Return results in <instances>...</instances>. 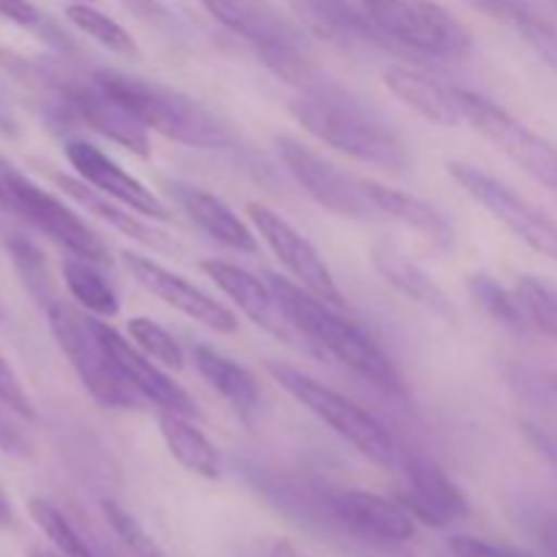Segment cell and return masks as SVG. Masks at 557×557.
I'll list each match as a JSON object with an SVG mask.
<instances>
[{"mask_svg":"<svg viewBox=\"0 0 557 557\" xmlns=\"http://www.w3.org/2000/svg\"><path fill=\"white\" fill-rule=\"evenodd\" d=\"M288 112L313 139L354 161L386 172H403L408 166L406 141L392 128L389 120L343 90L337 82L321 90L299 92L288 103Z\"/></svg>","mask_w":557,"mask_h":557,"instance_id":"cell-1","label":"cell"},{"mask_svg":"<svg viewBox=\"0 0 557 557\" xmlns=\"http://www.w3.org/2000/svg\"><path fill=\"white\" fill-rule=\"evenodd\" d=\"M267 277H270V286L275 288L288 319L308 337V343L315 348L319 357L337 359V362L351 368L354 373L368 379L379 389L403 395V379L397 373L395 362L386 357V351L373 337L364 335L354 321L343 319L335 305L324 302L299 283H292L288 277L281 275Z\"/></svg>","mask_w":557,"mask_h":557,"instance_id":"cell-2","label":"cell"},{"mask_svg":"<svg viewBox=\"0 0 557 557\" xmlns=\"http://www.w3.org/2000/svg\"><path fill=\"white\" fill-rule=\"evenodd\" d=\"M96 76L147 131L196 150H232L237 145L226 120L174 87L123 71H96Z\"/></svg>","mask_w":557,"mask_h":557,"instance_id":"cell-3","label":"cell"},{"mask_svg":"<svg viewBox=\"0 0 557 557\" xmlns=\"http://www.w3.org/2000/svg\"><path fill=\"white\" fill-rule=\"evenodd\" d=\"M44 310H47L49 326H52V335L58 341L60 351L65 354L74 373L79 375L82 386L103 408L136 411V408L147 406L145 397L125 381V375L114 364L112 351H109V346L101 337V330H98V319H90V315H85L74 305L63 302L60 297L44 305Z\"/></svg>","mask_w":557,"mask_h":557,"instance_id":"cell-4","label":"cell"},{"mask_svg":"<svg viewBox=\"0 0 557 557\" xmlns=\"http://www.w3.org/2000/svg\"><path fill=\"white\" fill-rule=\"evenodd\" d=\"M272 379L288 392L297 403H302L313 417H319L326 428L354 446L362 457L375 466H392L397 455V444L389 430L351 397L341 395L332 386L321 384L313 375L292 368L286 362H267Z\"/></svg>","mask_w":557,"mask_h":557,"instance_id":"cell-5","label":"cell"},{"mask_svg":"<svg viewBox=\"0 0 557 557\" xmlns=\"http://www.w3.org/2000/svg\"><path fill=\"white\" fill-rule=\"evenodd\" d=\"M359 5L400 52L460 60L473 49L471 30L433 0H359Z\"/></svg>","mask_w":557,"mask_h":557,"instance_id":"cell-6","label":"cell"},{"mask_svg":"<svg viewBox=\"0 0 557 557\" xmlns=\"http://www.w3.org/2000/svg\"><path fill=\"white\" fill-rule=\"evenodd\" d=\"M449 177L473 201H479L490 215L498 218L515 237H520L528 248H533L544 259L557 264V221H553L542 207L528 201L525 196L517 194L504 180L484 172L482 166H473V163L451 161Z\"/></svg>","mask_w":557,"mask_h":557,"instance_id":"cell-7","label":"cell"},{"mask_svg":"<svg viewBox=\"0 0 557 557\" xmlns=\"http://www.w3.org/2000/svg\"><path fill=\"white\" fill-rule=\"evenodd\" d=\"M457 96H460L462 120L476 128L484 139L493 141L522 172L531 174L536 183H542L557 196V145L539 136L536 131L528 128L525 123L511 117L506 109L479 92L457 87Z\"/></svg>","mask_w":557,"mask_h":557,"instance_id":"cell-8","label":"cell"},{"mask_svg":"<svg viewBox=\"0 0 557 557\" xmlns=\"http://www.w3.org/2000/svg\"><path fill=\"white\" fill-rule=\"evenodd\" d=\"M275 147L286 172L297 180L299 188L315 205L330 210L332 215L348 218V221H373V218H379L368 196V188H364V177H357V174L335 166L324 156L310 150L308 145L294 139V136H277Z\"/></svg>","mask_w":557,"mask_h":557,"instance_id":"cell-9","label":"cell"},{"mask_svg":"<svg viewBox=\"0 0 557 557\" xmlns=\"http://www.w3.org/2000/svg\"><path fill=\"white\" fill-rule=\"evenodd\" d=\"M0 185H3L5 196H9V207L20 210L38 232L54 239L60 248L69 250L71 256H82V259L107 264L109 250L103 239L69 205H63L58 196L38 188L36 183H30L25 174H20L5 161H0Z\"/></svg>","mask_w":557,"mask_h":557,"instance_id":"cell-10","label":"cell"},{"mask_svg":"<svg viewBox=\"0 0 557 557\" xmlns=\"http://www.w3.org/2000/svg\"><path fill=\"white\" fill-rule=\"evenodd\" d=\"M54 82V107L74 123L87 125L96 134L117 141L136 156H150V136L147 128L103 87V82L92 76H58Z\"/></svg>","mask_w":557,"mask_h":557,"instance_id":"cell-11","label":"cell"},{"mask_svg":"<svg viewBox=\"0 0 557 557\" xmlns=\"http://www.w3.org/2000/svg\"><path fill=\"white\" fill-rule=\"evenodd\" d=\"M207 14L256 49L261 60L310 52L308 36L270 0H199Z\"/></svg>","mask_w":557,"mask_h":557,"instance_id":"cell-12","label":"cell"},{"mask_svg":"<svg viewBox=\"0 0 557 557\" xmlns=\"http://www.w3.org/2000/svg\"><path fill=\"white\" fill-rule=\"evenodd\" d=\"M248 218L250 223H253L256 234L264 239L267 248L277 256V261L297 277L299 286L313 292L315 297H321L324 302L341 308V288H337L335 277H332L330 267L324 264V259H321V253L315 250V245L310 243L302 232H297L281 212L261 205V201H250Z\"/></svg>","mask_w":557,"mask_h":557,"instance_id":"cell-13","label":"cell"},{"mask_svg":"<svg viewBox=\"0 0 557 557\" xmlns=\"http://www.w3.org/2000/svg\"><path fill=\"white\" fill-rule=\"evenodd\" d=\"M201 272L253 321L256 326L267 332V335L277 337L281 343L292 348H305L308 354H315V348L310 346L308 337L294 326V321L288 319V313L283 310L281 299H277L275 288L270 286V281H259L256 275H250L243 267L232 264V261L221 259H207L201 261ZM319 357V354H315Z\"/></svg>","mask_w":557,"mask_h":557,"instance_id":"cell-14","label":"cell"},{"mask_svg":"<svg viewBox=\"0 0 557 557\" xmlns=\"http://www.w3.org/2000/svg\"><path fill=\"white\" fill-rule=\"evenodd\" d=\"M123 264L125 270H128V275L134 277L145 292H150L152 297H158L161 302L172 305L174 310L185 313L188 319L199 321V324L210 326V330L215 332H223V335L237 332V315H234L226 305L212 299L210 294L201 292L199 286L185 281V277L177 275V272L158 264L156 259H147V256L125 250Z\"/></svg>","mask_w":557,"mask_h":557,"instance_id":"cell-15","label":"cell"},{"mask_svg":"<svg viewBox=\"0 0 557 557\" xmlns=\"http://www.w3.org/2000/svg\"><path fill=\"white\" fill-rule=\"evenodd\" d=\"M330 515L354 536L375 544H406L417 536V520L400 500L368 490H337L326 498Z\"/></svg>","mask_w":557,"mask_h":557,"instance_id":"cell-16","label":"cell"},{"mask_svg":"<svg viewBox=\"0 0 557 557\" xmlns=\"http://www.w3.org/2000/svg\"><path fill=\"white\" fill-rule=\"evenodd\" d=\"M98 330H101L103 343H107L109 351H112L114 364L120 368V373H123L125 381L145 397L147 406L152 403L158 411H174L190 419L201 417L194 397H190L177 381L169 379V375L163 373V364H158L156 359L147 357L141 348L128 343V337L120 335V332L114 330L112 324H107V321H98Z\"/></svg>","mask_w":557,"mask_h":557,"instance_id":"cell-17","label":"cell"},{"mask_svg":"<svg viewBox=\"0 0 557 557\" xmlns=\"http://www.w3.org/2000/svg\"><path fill=\"white\" fill-rule=\"evenodd\" d=\"M408 490L400 498L408 515L430 528H449L471 515L466 493L451 482L449 473L424 455H411L406 460Z\"/></svg>","mask_w":557,"mask_h":557,"instance_id":"cell-18","label":"cell"},{"mask_svg":"<svg viewBox=\"0 0 557 557\" xmlns=\"http://www.w3.org/2000/svg\"><path fill=\"white\" fill-rule=\"evenodd\" d=\"M65 158L76 169L79 180H85L96 190L123 201L125 207L136 210L139 215L152 218V221H169V207L147 185H141L134 174L125 172L103 150H98L96 145L85 139H71L65 145Z\"/></svg>","mask_w":557,"mask_h":557,"instance_id":"cell-19","label":"cell"},{"mask_svg":"<svg viewBox=\"0 0 557 557\" xmlns=\"http://www.w3.org/2000/svg\"><path fill=\"white\" fill-rule=\"evenodd\" d=\"M299 22L324 41L348 49H395L362 5L348 0H292Z\"/></svg>","mask_w":557,"mask_h":557,"instance_id":"cell-20","label":"cell"},{"mask_svg":"<svg viewBox=\"0 0 557 557\" xmlns=\"http://www.w3.org/2000/svg\"><path fill=\"white\" fill-rule=\"evenodd\" d=\"M169 190H172L174 201L183 207L185 215H188L201 232L210 234L215 243L226 245L228 250H237V253H256V250H259L253 228H250L226 201L218 199L215 194L185 183H172Z\"/></svg>","mask_w":557,"mask_h":557,"instance_id":"cell-21","label":"cell"},{"mask_svg":"<svg viewBox=\"0 0 557 557\" xmlns=\"http://www.w3.org/2000/svg\"><path fill=\"white\" fill-rule=\"evenodd\" d=\"M384 85L389 87L392 96L400 98L408 109L430 123L444 125V128L466 123L457 87L444 85L424 71L411 69V65H389L384 71Z\"/></svg>","mask_w":557,"mask_h":557,"instance_id":"cell-22","label":"cell"},{"mask_svg":"<svg viewBox=\"0 0 557 557\" xmlns=\"http://www.w3.org/2000/svg\"><path fill=\"white\" fill-rule=\"evenodd\" d=\"M54 183H58L60 190H63L65 196H71L76 205L85 207L87 212H92L96 218L107 221L109 226L117 228V232L125 234V237L136 239V243L145 245V248L163 250V253H177L180 250L177 239L158 232V228H152L150 223L141 221L139 212L125 207L123 201L112 199V196L101 194V190H96L92 185H87L85 180H74V177H65V174H58Z\"/></svg>","mask_w":557,"mask_h":557,"instance_id":"cell-23","label":"cell"},{"mask_svg":"<svg viewBox=\"0 0 557 557\" xmlns=\"http://www.w3.org/2000/svg\"><path fill=\"white\" fill-rule=\"evenodd\" d=\"M370 259H373L375 272L389 283L395 292H400L403 297L411 299V302L422 305V308L433 310L435 315H444L446 321H455V305L446 297L444 288L422 270L413 259H408L397 245H392L389 239H379L370 250Z\"/></svg>","mask_w":557,"mask_h":557,"instance_id":"cell-24","label":"cell"},{"mask_svg":"<svg viewBox=\"0 0 557 557\" xmlns=\"http://www.w3.org/2000/svg\"><path fill=\"white\" fill-rule=\"evenodd\" d=\"M364 188H368L370 201H373L375 212L381 218H389V221L403 223V226L413 228L417 234H422L424 239H430L433 245H449L451 243V226L433 205H428L419 196L406 194L400 188H389V185L379 183V180L364 177Z\"/></svg>","mask_w":557,"mask_h":557,"instance_id":"cell-25","label":"cell"},{"mask_svg":"<svg viewBox=\"0 0 557 557\" xmlns=\"http://www.w3.org/2000/svg\"><path fill=\"white\" fill-rule=\"evenodd\" d=\"M194 364L201 379L239 413H253L261 403V389L256 375L245 364L234 362L226 354L215 351L212 346L194 348Z\"/></svg>","mask_w":557,"mask_h":557,"instance_id":"cell-26","label":"cell"},{"mask_svg":"<svg viewBox=\"0 0 557 557\" xmlns=\"http://www.w3.org/2000/svg\"><path fill=\"white\" fill-rule=\"evenodd\" d=\"M158 430L166 441V449L185 471L210 482L221 479V455L215 444L196 428L194 419L174 411H158Z\"/></svg>","mask_w":557,"mask_h":557,"instance_id":"cell-27","label":"cell"},{"mask_svg":"<svg viewBox=\"0 0 557 557\" xmlns=\"http://www.w3.org/2000/svg\"><path fill=\"white\" fill-rule=\"evenodd\" d=\"M63 281L69 286L71 297L92 315L112 319L120 313V299L112 281L101 272V264L82 256H65Z\"/></svg>","mask_w":557,"mask_h":557,"instance_id":"cell-28","label":"cell"},{"mask_svg":"<svg viewBox=\"0 0 557 557\" xmlns=\"http://www.w3.org/2000/svg\"><path fill=\"white\" fill-rule=\"evenodd\" d=\"M27 511H30L33 522L44 531V536L52 542L63 557H107L101 549L92 547L90 539L69 520L65 511H60L52 500L47 498H30L27 500Z\"/></svg>","mask_w":557,"mask_h":557,"instance_id":"cell-29","label":"cell"},{"mask_svg":"<svg viewBox=\"0 0 557 557\" xmlns=\"http://www.w3.org/2000/svg\"><path fill=\"white\" fill-rule=\"evenodd\" d=\"M65 16L71 20V25L79 27L85 36H90L92 41L107 47L109 52L123 54V58H131V60H136L141 54L139 47H136L134 36H131L117 20H112V16L103 14L101 9H96L90 0H74V3L65 9Z\"/></svg>","mask_w":557,"mask_h":557,"instance_id":"cell-30","label":"cell"},{"mask_svg":"<svg viewBox=\"0 0 557 557\" xmlns=\"http://www.w3.org/2000/svg\"><path fill=\"white\" fill-rule=\"evenodd\" d=\"M515 294L520 299L525 324L557 341V288L542 277L522 275L515 283Z\"/></svg>","mask_w":557,"mask_h":557,"instance_id":"cell-31","label":"cell"},{"mask_svg":"<svg viewBox=\"0 0 557 557\" xmlns=\"http://www.w3.org/2000/svg\"><path fill=\"white\" fill-rule=\"evenodd\" d=\"M468 292H471V297L482 305L484 313L493 315V319L500 321L504 326H511V330L528 326L517 294L509 292L506 286H500L495 277L473 275L471 281H468Z\"/></svg>","mask_w":557,"mask_h":557,"instance_id":"cell-32","label":"cell"},{"mask_svg":"<svg viewBox=\"0 0 557 557\" xmlns=\"http://www.w3.org/2000/svg\"><path fill=\"white\" fill-rule=\"evenodd\" d=\"M128 337L136 348L147 354L150 359H156L158 364H163L166 370H183L185 354L180 348V343L163 330L161 324L150 319H131L128 321Z\"/></svg>","mask_w":557,"mask_h":557,"instance_id":"cell-33","label":"cell"},{"mask_svg":"<svg viewBox=\"0 0 557 557\" xmlns=\"http://www.w3.org/2000/svg\"><path fill=\"white\" fill-rule=\"evenodd\" d=\"M103 517H107L109 528L114 531V536L128 547V553L134 557H166V553L161 549V544L145 531L139 520H136L131 511H125L123 506L114 504V500H103L101 504Z\"/></svg>","mask_w":557,"mask_h":557,"instance_id":"cell-34","label":"cell"},{"mask_svg":"<svg viewBox=\"0 0 557 557\" xmlns=\"http://www.w3.org/2000/svg\"><path fill=\"white\" fill-rule=\"evenodd\" d=\"M11 259H14L16 270H20L22 281L27 283V288L33 292V297L38 299V302H52L58 294H54V286H52V277H49L47 272V264H44L41 253H38L36 248H33L27 239H20L14 237L11 239Z\"/></svg>","mask_w":557,"mask_h":557,"instance_id":"cell-35","label":"cell"},{"mask_svg":"<svg viewBox=\"0 0 557 557\" xmlns=\"http://www.w3.org/2000/svg\"><path fill=\"white\" fill-rule=\"evenodd\" d=\"M0 16L14 22V25L25 27V30L38 33V36L58 44V47H69L65 33H60L58 25L36 3H30V0H0Z\"/></svg>","mask_w":557,"mask_h":557,"instance_id":"cell-36","label":"cell"},{"mask_svg":"<svg viewBox=\"0 0 557 557\" xmlns=\"http://www.w3.org/2000/svg\"><path fill=\"white\" fill-rule=\"evenodd\" d=\"M515 27L522 33V38H525V41L536 49L539 58H542L544 63H547L549 69L557 74V30L555 27L549 25V22H544L539 14H533V11H528V14L522 16Z\"/></svg>","mask_w":557,"mask_h":557,"instance_id":"cell-37","label":"cell"},{"mask_svg":"<svg viewBox=\"0 0 557 557\" xmlns=\"http://www.w3.org/2000/svg\"><path fill=\"white\" fill-rule=\"evenodd\" d=\"M0 403H3L5 408H11V411L20 413V417H27V419L36 417V411H33V400L27 397L20 375L14 373V368H11L3 357H0Z\"/></svg>","mask_w":557,"mask_h":557,"instance_id":"cell-38","label":"cell"},{"mask_svg":"<svg viewBox=\"0 0 557 557\" xmlns=\"http://www.w3.org/2000/svg\"><path fill=\"white\" fill-rule=\"evenodd\" d=\"M455 557H539L531 553H522V549L506 547V544L487 542V539L476 536H451L449 542Z\"/></svg>","mask_w":557,"mask_h":557,"instance_id":"cell-39","label":"cell"},{"mask_svg":"<svg viewBox=\"0 0 557 557\" xmlns=\"http://www.w3.org/2000/svg\"><path fill=\"white\" fill-rule=\"evenodd\" d=\"M468 3H471L473 9L490 14L493 20L511 22V25H517V22L531 11L528 0H468Z\"/></svg>","mask_w":557,"mask_h":557,"instance_id":"cell-40","label":"cell"},{"mask_svg":"<svg viewBox=\"0 0 557 557\" xmlns=\"http://www.w3.org/2000/svg\"><path fill=\"white\" fill-rule=\"evenodd\" d=\"M0 449L9 455H30V441L0 413Z\"/></svg>","mask_w":557,"mask_h":557,"instance_id":"cell-41","label":"cell"},{"mask_svg":"<svg viewBox=\"0 0 557 557\" xmlns=\"http://www.w3.org/2000/svg\"><path fill=\"white\" fill-rule=\"evenodd\" d=\"M0 528H16V511L5 490L0 487Z\"/></svg>","mask_w":557,"mask_h":557,"instance_id":"cell-42","label":"cell"},{"mask_svg":"<svg viewBox=\"0 0 557 557\" xmlns=\"http://www.w3.org/2000/svg\"><path fill=\"white\" fill-rule=\"evenodd\" d=\"M270 555L272 557H305L302 553H299L297 547H294V544H288V542H275L272 544V549H270Z\"/></svg>","mask_w":557,"mask_h":557,"instance_id":"cell-43","label":"cell"},{"mask_svg":"<svg viewBox=\"0 0 557 557\" xmlns=\"http://www.w3.org/2000/svg\"><path fill=\"white\" fill-rule=\"evenodd\" d=\"M547 544H549V549H553V553L557 555V522H555V525L547 528Z\"/></svg>","mask_w":557,"mask_h":557,"instance_id":"cell-44","label":"cell"},{"mask_svg":"<svg viewBox=\"0 0 557 557\" xmlns=\"http://www.w3.org/2000/svg\"><path fill=\"white\" fill-rule=\"evenodd\" d=\"M27 557H63L60 553H49V549H30V553H27Z\"/></svg>","mask_w":557,"mask_h":557,"instance_id":"cell-45","label":"cell"},{"mask_svg":"<svg viewBox=\"0 0 557 557\" xmlns=\"http://www.w3.org/2000/svg\"><path fill=\"white\" fill-rule=\"evenodd\" d=\"M131 5H134V9H156V3H152V0H128Z\"/></svg>","mask_w":557,"mask_h":557,"instance_id":"cell-46","label":"cell"},{"mask_svg":"<svg viewBox=\"0 0 557 557\" xmlns=\"http://www.w3.org/2000/svg\"><path fill=\"white\" fill-rule=\"evenodd\" d=\"M547 386L557 395V370H555V373H547Z\"/></svg>","mask_w":557,"mask_h":557,"instance_id":"cell-47","label":"cell"},{"mask_svg":"<svg viewBox=\"0 0 557 557\" xmlns=\"http://www.w3.org/2000/svg\"><path fill=\"white\" fill-rule=\"evenodd\" d=\"M0 207H9V196H5L3 185H0Z\"/></svg>","mask_w":557,"mask_h":557,"instance_id":"cell-48","label":"cell"},{"mask_svg":"<svg viewBox=\"0 0 557 557\" xmlns=\"http://www.w3.org/2000/svg\"><path fill=\"white\" fill-rule=\"evenodd\" d=\"M553 5H555V11H557V0H553Z\"/></svg>","mask_w":557,"mask_h":557,"instance_id":"cell-49","label":"cell"},{"mask_svg":"<svg viewBox=\"0 0 557 557\" xmlns=\"http://www.w3.org/2000/svg\"><path fill=\"white\" fill-rule=\"evenodd\" d=\"M71 3H74V0H71Z\"/></svg>","mask_w":557,"mask_h":557,"instance_id":"cell-50","label":"cell"}]
</instances>
